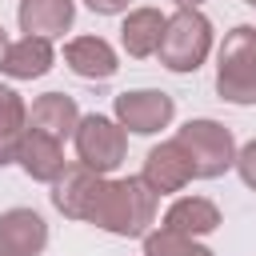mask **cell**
<instances>
[{
    "label": "cell",
    "instance_id": "6da1fadb",
    "mask_svg": "<svg viewBox=\"0 0 256 256\" xmlns=\"http://www.w3.org/2000/svg\"><path fill=\"white\" fill-rule=\"evenodd\" d=\"M156 204H160V192H152V184L144 176L104 180V192L96 196L88 224L104 228L108 236L144 240V232H152V224H156Z\"/></svg>",
    "mask_w": 256,
    "mask_h": 256
},
{
    "label": "cell",
    "instance_id": "7a4b0ae2",
    "mask_svg": "<svg viewBox=\"0 0 256 256\" xmlns=\"http://www.w3.org/2000/svg\"><path fill=\"white\" fill-rule=\"evenodd\" d=\"M216 96L248 108L256 104V24H236L216 48Z\"/></svg>",
    "mask_w": 256,
    "mask_h": 256
},
{
    "label": "cell",
    "instance_id": "3957f363",
    "mask_svg": "<svg viewBox=\"0 0 256 256\" xmlns=\"http://www.w3.org/2000/svg\"><path fill=\"white\" fill-rule=\"evenodd\" d=\"M212 52V20L200 12V8H176L164 24V36H160V64L168 72H196Z\"/></svg>",
    "mask_w": 256,
    "mask_h": 256
},
{
    "label": "cell",
    "instance_id": "277c9868",
    "mask_svg": "<svg viewBox=\"0 0 256 256\" xmlns=\"http://www.w3.org/2000/svg\"><path fill=\"white\" fill-rule=\"evenodd\" d=\"M176 140L184 144L196 180H216L228 168H236V140H232V128H224L220 120H208V116L188 120L176 132Z\"/></svg>",
    "mask_w": 256,
    "mask_h": 256
},
{
    "label": "cell",
    "instance_id": "5b68a950",
    "mask_svg": "<svg viewBox=\"0 0 256 256\" xmlns=\"http://www.w3.org/2000/svg\"><path fill=\"white\" fill-rule=\"evenodd\" d=\"M72 140H76V160L96 168V172H104V176L112 168H120L124 156H128V128L116 116H104V112L80 116Z\"/></svg>",
    "mask_w": 256,
    "mask_h": 256
},
{
    "label": "cell",
    "instance_id": "8992f818",
    "mask_svg": "<svg viewBox=\"0 0 256 256\" xmlns=\"http://www.w3.org/2000/svg\"><path fill=\"white\" fill-rule=\"evenodd\" d=\"M112 112H116V120H120L128 132L152 136V132H160V128L172 124L176 100H172L168 92H160V88H132V92H120V96H116Z\"/></svg>",
    "mask_w": 256,
    "mask_h": 256
},
{
    "label": "cell",
    "instance_id": "52a82bcc",
    "mask_svg": "<svg viewBox=\"0 0 256 256\" xmlns=\"http://www.w3.org/2000/svg\"><path fill=\"white\" fill-rule=\"evenodd\" d=\"M104 172H96V168H88V164H68L56 180H52V204H56V212L60 216H68V220H84L88 224V212H92V204H96V196L104 192Z\"/></svg>",
    "mask_w": 256,
    "mask_h": 256
},
{
    "label": "cell",
    "instance_id": "ba28073f",
    "mask_svg": "<svg viewBox=\"0 0 256 256\" xmlns=\"http://www.w3.org/2000/svg\"><path fill=\"white\" fill-rule=\"evenodd\" d=\"M140 176H144V180L152 184V192H160V196L180 192V188H188V180H196L192 160H188V152H184V144H180L176 136L164 140V144H156V148H148Z\"/></svg>",
    "mask_w": 256,
    "mask_h": 256
},
{
    "label": "cell",
    "instance_id": "9c48e42d",
    "mask_svg": "<svg viewBox=\"0 0 256 256\" xmlns=\"http://www.w3.org/2000/svg\"><path fill=\"white\" fill-rule=\"evenodd\" d=\"M48 248V224L36 208L0 212V252L4 256H40Z\"/></svg>",
    "mask_w": 256,
    "mask_h": 256
},
{
    "label": "cell",
    "instance_id": "30bf717a",
    "mask_svg": "<svg viewBox=\"0 0 256 256\" xmlns=\"http://www.w3.org/2000/svg\"><path fill=\"white\" fill-rule=\"evenodd\" d=\"M16 164L24 168L28 180L52 184V180L68 168V160H64V140H56V136H48V132H40V128L28 124V132H24V140H20V152H16Z\"/></svg>",
    "mask_w": 256,
    "mask_h": 256
},
{
    "label": "cell",
    "instance_id": "8fae6325",
    "mask_svg": "<svg viewBox=\"0 0 256 256\" xmlns=\"http://www.w3.org/2000/svg\"><path fill=\"white\" fill-rule=\"evenodd\" d=\"M64 64L72 76L80 80H112L120 72V60H116V48L104 40V36H72L64 44Z\"/></svg>",
    "mask_w": 256,
    "mask_h": 256
},
{
    "label": "cell",
    "instance_id": "7c38bea8",
    "mask_svg": "<svg viewBox=\"0 0 256 256\" xmlns=\"http://www.w3.org/2000/svg\"><path fill=\"white\" fill-rule=\"evenodd\" d=\"M16 20L24 36H64L76 20V0H20L16 4Z\"/></svg>",
    "mask_w": 256,
    "mask_h": 256
},
{
    "label": "cell",
    "instance_id": "4fadbf2b",
    "mask_svg": "<svg viewBox=\"0 0 256 256\" xmlns=\"http://www.w3.org/2000/svg\"><path fill=\"white\" fill-rule=\"evenodd\" d=\"M168 16L160 8H132L120 24V44L132 60H148L160 52V36H164Z\"/></svg>",
    "mask_w": 256,
    "mask_h": 256
},
{
    "label": "cell",
    "instance_id": "5bb4252c",
    "mask_svg": "<svg viewBox=\"0 0 256 256\" xmlns=\"http://www.w3.org/2000/svg\"><path fill=\"white\" fill-rule=\"evenodd\" d=\"M52 64H56V52H52V40L48 36H20V40L8 44L0 72L12 76V80H36Z\"/></svg>",
    "mask_w": 256,
    "mask_h": 256
},
{
    "label": "cell",
    "instance_id": "9a60e30c",
    "mask_svg": "<svg viewBox=\"0 0 256 256\" xmlns=\"http://www.w3.org/2000/svg\"><path fill=\"white\" fill-rule=\"evenodd\" d=\"M28 124L40 128V132H48V136H56V140H68L76 132V124H80V104L68 92H44V96L32 100Z\"/></svg>",
    "mask_w": 256,
    "mask_h": 256
},
{
    "label": "cell",
    "instance_id": "2e32d148",
    "mask_svg": "<svg viewBox=\"0 0 256 256\" xmlns=\"http://www.w3.org/2000/svg\"><path fill=\"white\" fill-rule=\"evenodd\" d=\"M164 228L184 232V236H208L220 228V208L208 196H180L164 212Z\"/></svg>",
    "mask_w": 256,
    "mask_h": 256
},
{
    "label": "cell",
    "instance_id": "e0dca14e",
    "mask_svg": "<svg viewBox=\"0 0 256 256\" xmlns=\"http://www.w3.org/2000/svg\"><path fill=\"white\" fill-rule=\"evenodd\" d=\"M24 132H28V104H24V96L16 88L0 84V168L16 164Z\"/></svg>",
    "mask_w": 256,
    "mask_h": 256
},
{
    "label": "cell",
    "instance_id": "ac0fdd59",
    "mask_svg": "<svg viewBox=\"0 0 256 256\" xmlns=\"http://www.w3.org/2000/svg\"><path fill=\"white\" fill-rule=\"evenodd\" d=\"M144 256H216L208 244H200V236H184L172 228H152L144 232Z\"/></svg>",
    "mask_w": 256,
    "mask_h": 256
},
{
    "label": "cell",
    "instance_id": "d6986e66",
    "mask_svg": "<svg viewBox=\"0 0 256 256\" xmlns=\"http://www.w3.org/2000/svg\"><path fill=\"white\" fill-rule=\"evenodd\" d=\"M236 172H240L244 188H252V192H256V140H248V144H240V148H236Z\"/></svg>",
    "mask_w": 256,
    "mask_h": 256
},
{
    "label": "cell",
    "instance_id": "ffe728a7",
    "mask_svg": "<svg viewBox=\"0 0 256 256\" xmlns=\"http://www.w3.org/2000/svg\"><path fill=\"white\" fill-rule=\"evenodd\" d=\"M96 16H120L124 8H128V0H84Z\"/></svg>",
    "mask_w": 256,
    "mask_h": 256
},
{
    "label": "cell",
    "instance_id": "44dd1931",
    "mask_svg": "<svg viewBox=\"0 0 256 256\" xmlns=\"http://www.w3.org/2000/svg\"><path fill=\"white\" fill-rule=\"evenodd\" d=\"M8 44H12V40H8V32L0 28V64H4V52H8Z\"/></svg>",
    "mask_w": 256,
    "mask_h": 256
},
{
    "label": "cell",
    "instance_id": "7402d4cb",
    "mask_svg": "<svg viewBox=\"0 0 256 256\" xmlns=\"http://www.w3.org/2000/svg\"><path fill=\"white\" fill-rule=\"evenodd\" d=\"M172 4H176V8H200L204 0H172Z\"/></svg>",
    "mask_w": 256,
    "mask_h": 256
},
{
    "label": "cell",
    "instance_id": "603a6c76",
    "mask_svg": "<svg viewBox=\"0 0 256 256\" xmlns=\"http://www.w3.org/2000/svg\"><path fill=\"white\" fill-rule=\"evenodd\" d=\"M244 4H252V8H256V0H244Z\"/></svg>",
    "mask_w": 256,
    "mask_h": 256
},
{
    "label": "cell",
    "instance_id": "cb8c5ba5",
    "mask_svg": "<svg viewBox=\"0 0 256 256\" xmlns=\"http://www.w3.org/2000/svg\"><path fill=\"white\" fill-rule=\"evenodd\" d=\"M0 256H4V252H0Z\"/></svg>",
    "mask_w": 256,
    "mask_h": 256
}]
</instances>
